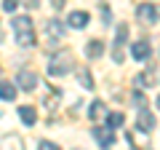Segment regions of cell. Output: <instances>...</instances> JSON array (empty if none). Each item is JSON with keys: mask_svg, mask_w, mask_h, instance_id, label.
<instances>
[{"mask_svg": "<svg viewBox=\"0 0 160 150\" xmlns=\"http://www.w3.org/2000/svg\"><path fill=\"white\" fill-rule=\"evenodd\" d=\"M11 24H13V32H16V40H19V46H35L38 35H35L32 19H29V16H16Z\"/></svg>", "mask_w": 160, "mask_h": 150, "instance_id": "cell-1", "label": "cell"}, {"mask_svg": "<svg viewBox=\"0 0 160 150\" xmlns=\"http://www.w3.org/2000/svg\"><path fill=\"white\" fill-rule=\"evenodd\" d=\"M69 70H72V56H69L67 51H59L56 56L51 59V64H48V75H53V78H62Z\"/></svg>", "mask_w": 160, "mask_h": 150, "instance_id": "cell-2", "label": "cell"}, {"mask_svg": "<svg viewBox=\"0 0 160 150\" xmlns=\"http://www.w3.org/2000/svg\"><path fill=\"white\" fill-rule=\"evenodd\" d=\"M16 83L24 88V91H32V88L38 86V75H35V72H29V70H19Z\"/></svg>", "mask_w": 160, "mask_h": 150, "instance_id": "cell-3", "label": "cell"}, {"mask_svg": "<svg viewBox=\"0 0 160 150\" xmlns=\"http://www.w3.org/2000/svg\"><path fill=\"white\" fill-rule=\"evenodd\" d=\"M67 22H69V27H72V29H83V27H88L91 16H88L86 11H72V13L67 16Z\"/></svg>", "mask_w": 160, "mask_h": 150, "instance_id": "cell-4", "label": "cell"}, {"mask_svg": "<svg viewBox=\"0 0 160 150\" xmlns=\"http://www.w3.org/2000/svg\"><path fill=\"white\" fill-rule=\"evenodd\" d=\"M136 16L142 19L144 24H152L155 19H158V8H155V6H149V3H142V6L136 8Z\"/></svg>", "mask_w": 160, "mask_h": 150, "instance_id": "cell-5", "label": "cell"}, {"mask_svg": "<svg viewBox=\"0 0 160 150\" xmlns=\"http://www.w3.org/2000/svg\"><path fill=\"white\" fill-rule=\"evenodd\" d=\"M149 54H152V48H149L147 40H136L131 46V56L133 59H149Z\"/></svg>", "mask_w": 160, "mask_h": 150, "instance_id": "cell-6", "label": "cell"}, {"mask_svg": "<svg viewBox=\"0 0 160 150\" xmlns=\"http://www.w3.org/2000/svg\"><path fill=\"white\" fill-rule=\"evenodd\" d=\"M46 32L51 35L53 40L64 38V22H59V19H48V22H46Z\"/></svg>", "mask_w": 160, "mask_h": 150, "instance_id": "cell-7", "label": "cell"}, {"mask_svg": "<svg viewBox=\"0 0 160 150\" xmlns=\"http://www.w3.org/2000/svg\"><path fill=\"white\" fill-rule=\"evenodd\" d=\"M19 118H22L27 126H35V121H38V113H35L32 104H22V107H19Z\"/></svg>", "mask_w": 160, "mask_h": 150, "instance_id": "cell-8", "label": "cell"}, {"mask_svg": "<svg viewBox=\"0 0 160 150\" xmlns=\"http://www.w3.org/2000/svg\"><path fill=\"white\" fill-rule=\"evenodd\" d=\"M155 129V115L149 110H142L139 113V131H152Z\"/></svg>", "mask_w": 160, "mask_h": 150, "instance_id": "cell-9", "label": "cell"}, {"mask_svg": "<svg viewBox=\"0 0 160 150\" xmlns=\"http://www.w3.org/2000/svg\"><path fill=\"white\" fill-rule=\"evenodd\" d=\"M93 137H96V139H99V145H102V147H104V150H107V147H109V145H112V142H115V134H112V131H109V129H93Z\"/></svg>", "mask_w": 160, "mask_h": 150, "instance_id": "cell-10", "label": "cell"}, {"mask_svg": "<svg viewBox=\"0 0 160 150\" xmlns=\"http://www.w3.org/2000/svg\"><path fill=\"white\" fill-rule=\"evenodd\" d=\"M104 115H107V107H104V102H102V99L91 102V110H88V118H91V121H99V118H104Z\"/></svg>", "mask_w": 160, "mask_h": 150, "instance_id": "cell-11", "label": "cell"}, {"mask_svg": "<svg viewBox=\"0 0 160 150\" xmlns=\"http://www.w3.org/2000/svg\"><path fill=\"white\" fill-rule=\"evenodd\" d=\"M0 99H6V102L16 99V86L8 83V81H0Z\"/></svg>", "mask_w": 160, "mask_h": 150, "instance_id": "cell-12", "label": "cell"}, {"mask_svg": "<svg viewBox=\"0 0 160 150\" xmlns=\"http://www.w3.org/2000/svg\"><path fill=\"white\" fill-rule=\"evenodd\" d=\"M133 83H136V86H142V88H147V86H152V70H147V72H142V75H136V78H133Z\"/></svg>", "mask_w": 160, "mask_h": 150, "instance_id": "cell-13", "label": "cell"}, {"mask_svg": "<svg viewBox=\"0 0 160 150\" xmlns=\"http://www.w3.org/2000/svg\"><path fill=\"white\" fill-rule=\"evenodd\" d=\"M78 81H80V86L93 88V78H91V72H88V70H78Z\"/></svg>", "mask_w": 160, "mask_h": 150, "instance_id": "cell-14", "label": "cell"}, {"mask_svg": "<svg viewBox=\"0 0 160 150\" xmlns=\"http://www.w3.org/2000/svg\"><path fill=\"white\" fill-rule=\"evenodd\" d=\"M102 51H104V43L102 40H91V43H88V56H102Z\"/></svg>", "mask_w": 160, "mask_h": 150, "instance_id": "cell-15", "label": "cell"}, {"mask_svg": "<svg viewBox=\"0 0 160 150\" xmlns=\"http://www.w3.org/2000/svg\"><path fill=\"white\" fill-rule=\"evenodd\" d=\"M126 38H128V24H120L118 27V38H115V46H123V43H126Z\"/></svg>", "mask_w": 160, "mask_h": 150, "instance_id": "cell-16", "label": "cell"}, {"mask_svg": "<svg viewBox=\"0 0 160 150\" xmlns=\"http://www.w3.org/2000/svg\"><path fill=\"white\" fill-rule=\"evenodd\" d=\"M120 123H123V113H112V115L107 118V129H118Z\"/></svg>", "mask_w": 160, "mask_h": 150, "instance_id": "cell-17", "label": "cell"}, {"mask_svg": "<svg viewBox=\"0 0 160 150\" xmlns=\"http://www.w3.org/2000/svg\"><path fill=\"white\" fill-rule=\"evenodd\" d=\"M38 150H62V147H59L56 142H48V139H43V142L38 145Z\"/></svg>", "mask_w": 160, "mask_h": 150, "instance_id": "cell-18", "label": "cell"}, {"mask_svg": "<svg viewBox=\"0 0 160 150\" xmlns=\"http://www.w3.org/2000/svg\"><path fill=\"white\" fill-rule=\"evenodd\" d=\"M16 6H19V0H3V8L6 11H16Z\"/></svg>", "mask_w": 160, "mask_h": 150, "instance_id": "cell-19", "label": "cell"}, {"mask_svg": "<svg viewBox=\"0 0 160 150\" xmlns=\"http://www.w3.org/2000/svg\"><path fill=\"white\" fill-rule=\"evenodd\" d=\"M51 3H53V8H62L64 6V0H51Z\"/></svg>", "mask_w": 160, "mask_h": 150, "instance_id": "cell-20", "label": "cell"}, {"mask_svg": "<svg viewBox=\"0 0 160 150\" xmlns=\"http://www.w3.org/2000/svg\"><path fill=\"white\" fill-rule=\"evenodd\" d=\"M27 6L29 8H38V0H27Z\"/></svg>", "mask_w": 160, "mask_h": 150, "instance_id": "cell-21", "label": "cell"}, {"mask_svg": "<svg viewBox=\"0 0 160 150\" xmlns=\"http://www.w3.org/2000/svg\"><path fill=\"white\" fill-rule=\"evenodd\" d=\"M0 43H3V29H0Z\"/></svg>", "mask_w": 160, "mask_h": 150, "instance_id": "cell-22", "label": "cell"}, {"mask_svg": "<svg viewBox=\"0 0 160 150\" xmlns=\"http://www.w3.org/2000/svg\"><path fill=\"white\" fill-rule=\"evenodd\" d=\"M158 107H160V97H158Z\"/></svg>", "mask_w": 160, "mask_h": 150, "instance_id": "cell-23", "label": "cell"}]
</instances>
